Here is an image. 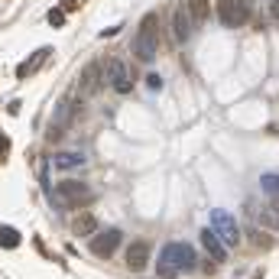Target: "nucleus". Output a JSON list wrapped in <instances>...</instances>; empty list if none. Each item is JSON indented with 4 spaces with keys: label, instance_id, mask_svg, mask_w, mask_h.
Wrapping results in <instances>:
<instances>
[{
    "label": "nucleus",
    "instance_id": "obj_1",
    "mask_svg": "<svg viewBox=\"0 0 279 279\" xmlns=\"http://www.w3.org/2000/svg\"><path fill=\"white\" fill-rule=\"evenodd\" d=\"M188 269H195V250L188 247V243H166L159 253V263H156V273L159 279H175L182 273H188Z\"/></svg>",
    "mask_w": 279,
    "mask_h": 279
},
{
    "label": "nucleus",
    "instance_id": "obj_2",
    "mask_svg": "<svg viewBox=\"0 0 279 279\" xmlns=\"http://www.w3.org/2000/svg\"><path fill=\"white\" fill-rule=\"evenodd\" d=\"M156 49H159L156 17H153V13H146V17L140 20V30H137V36H133V56H137L140 62H153V59H156Z\"/></svg>",
    "mask_w": 279,
    "mask_h": 279
},
{
    "label": "nucleus",
    "instance_id": "obj_3",
    "mask_svg": "<svg viewBox=\"0 0 279 279\" xmlns=\"http://www.w3.org/2000/svg\"><path fill=\"white\" fill-rule=\"evenodd\" d=\"M91 201H94V188L88 185V182H81V179L59 182V188H56V208H62V205H91Z\"/></svg>",
    "mask_w": 279,
    "mask_h": 279
},
{
    "label": "nucleus",
    "instance_id": "obj_4",
    "mask_svg": "<svg viewBox=\"0 0 279 279\" xmlns=\"http://www.w3.org/2000/svg\"><path fill=\"white\" fill-rule=\"evenodd\" d=\"M214 10H217V20H221V26H227V30H237V26H243V23L250 20V13H253V4H250V0H217Z\"/></svg>",
    "mask_w": 279,
    "mask_h": 279
},
{
    "label": "nucleus",
    "instance_id": "obj_5",
    "mask_svg": "<svg viewBox=\"0 0 279 279\" xmlns=\"http://www.w3.org/2000/svg\"><path fill=\"white\" fill-rule=\"evenodd\" d=\"M211 230H214L217 237H221L224 247H234L237 240H240V227H237L234 214H227V211H211Z\"/></svg>",
    "mask_w": 279,
    "mask_h": 279
},
{
    "label": "nucleus",
    "instance_id": "obj_6",
    "mask_svg": "<svg viewBox=\"0 0 279 279\" xmlns=\"http://www.w3.org/2000/svg\"><path fill=\"white\" fill-rule=\"evenodd\" d=\"M104 81H111V88L117 94H130V88H133V75H130V69H127L120 59H107L104 62Z\"/></svg>",
    "mask_w": 279,
    "mask_h": 279
},
{
    "label": "nucleus",
    "instance_id": "obj_7",
    "mask_svg": "<svg viewBox=\"0 0 279 279\" xmlns=\"http://www.w3.org/2000/svg\"><path fill=\"white\" fill-rule=\"evenodd\" d=\"M120 240H124V234H120V227H107V230H98V234L91 237V253L101 256V260H107V256L117 253Z\"/></svg>",
    "mask_w": 279,
    "mask_h": 279
},
{
    "label": "nucleus",
    "instance_id": "obj_8",
    "mask_svg": "<svg viewBox=\"0 0 279 279\" xmlns=\"http://www.w3.org/2000/svg\"><path fill=\"white\" fill-rule=\"evenodd\" d=\"M247 217L256 221V227H266V230H276L279 234V201H273V205H253V201H250Z\"/></svg>",
    "mask_w": 279,
    "mask_h": 279
},
{
    "label": "nucleus",
    "instance_id": "obj_9",
    "mask_svg": "<svg viewBox=\"0 0 279 279\" xmlns=\"http://www.w3.org/2000/svg\"><path fill=\"white\" fill-rule=\"evenodd\" d=\"M101 85H104V62H88L85 72H81V85H78L81 98H91Z\"/></svg>",
    "mask_w": 279,
    "mask_h": 279
},
{
    "label": "nucleus",
    "instance_id": "obj_10",
    "mask_svg": "<svg viewBox=\"0 0 279 279\" xmlns=\"http://www.w3.org/2000/svg\"><path fill=\"white\" fill-rule=\"evenodd\" d=\"M192 33H195V20L188 17L185 4H179V7L172 10V39H175V43H188V39H192Z\"/></svg>",
    "mask_w": 279,
    "mask_h": 279
},
{
    "label": "nucleus",
    "instance_id": "obj_11",
    "mask_svg": "<svg viewBox=\"0 0 279 279\" xmlns=\"http://www.w3.org/2000/svg\"><path fill=\"white\" fill-rule=\"evenodd\" d=\"M198 237H201V247H205V253H208L214 263H224V260H227V247L221 243V237H217L211 227H201Z\"/></svg>",
    "mask_w": 279,
    "mask_h": 279
},
{
    "label": "nucleus",
    "instance_id": "obj_12",
    "mask_svg": "<svg viewBox=\"0 0 279 279\" xmlns=\"http://www.w3.org/2000/svg\"><path fill=\"white\" fill-rule=\"evenodd\" d=\"M146 263H149V240H133L130 247H127V266H130L133 273H140Z\"/></svg>",
    "mask_w": 279,
    "mask_h": 279
},
{
    "label": "nucleus",
    "instance_id": "obj_13",
    "mask_svg": "<svg viewBox=\"0 0 279 279\" xmlns=\"http://www.w3.org/2000/svg\"><path fill=\"white\" fill-rule=\"evenodd\" d=\"M49 56H52V49H49V46H43V49H36V52H33L30 59H23V62L17 65V75H20V78H30V75L36 72L39 65H43L46 59H49Z\"/></svg>",
    "mask_w": 279,
    "mask_h": 279
},
{
    "label": "nucleus",
    "instance_id": "obj_14",
    "mask_svg": "<svg viewBox=\"0 0 279 279\" xmlns=\"http://www.w3.org/2000/svg\"><path fill=\"white\" fill-rule=\"evenodd\" d=\"M52 166H56V169H62V172H72V169L88 166V156H85V153H56Z\"/></svg>",
    "mask_w": 279,
    "mask_h": 279
},
{
    "label": "nucleus",
    "instance_id": "obj_15",
    "mask_svg": "<svg viewBox=\"0 0 279 279\" xmlns=\"http://www.w3.org/2000/svg\"><path fill=\"white\" fill-rule=\"evenodd\" d=\"M0 247H4V250L20 247V230L10 227V224H0Z\"/></svg>",
    "mask_w": 279,
    "mask_h": 279
},
{
    "label": "nucleus",
    "instance_id": "obj_16",
    "mask_svg": "<svg viewBox=\"0 0 279 279\" xmlns=\"http://www.w3.org/2000/svg\"><path fill=\"white\" fill-rule=\"evenodd\" d=\"M185 10H188V17L195 20V26H198L201 20L208 17V0H185Z\"/></svg>",
    "mask_w": 279,
    "mask_h": 279
},
{
    "label": "nucleus",
    "instance_id": "obj_17",
    "mask_svg": "<svg viewBox=\"0 0 279 279\" xmlns=\"http://www.w3.org/2000/svg\"><path fill=\"white\" fill-rule=\"evenodd\" d=\"M94 224H98V221H94L91 214H78V217H75V224H72V230H75L78 237H85V234H91Z\"/></svg>",
    "mask_w": 279,
    "mask_h": 279
},
{
    "label": "nucleus",
    "instance_id": "obj_18",
    "mask_svg": "<svg viewBox=\"0 0 279 279\" xmlns=\"http://www.w3.org/2000/svg\"><path fill=\"white\" fill-rule=\"evenodd\" d=\"M260 185H263V192H266V195H273V198L279 201V175L266 172V175H263V179H260Z\"/></svg>",
    "mask_w": 279,
    "mask_h": 279
},
{
    "label": "nucleus",
    "instance_id": "obj_19",
    "mask_svg": "<svg viewBox=\"0 0 279 279\" xmlns=\"http://www.w3.org/2000/svg\"><path fill=\"white\" fill-rule=\"evenodd\" d=\"M49 26H56V30H59V26H65V10H62V7H52V10H49Z\"/></svg>",
    "mask_w": 279,
    "mask_h": 279
},
{
    "label": "nucleus",
    "instance_id": "obj_20",
    "mask_svg": "<svg viewBox=\"0 0 279 279\" xmlns=\"http://www.w3.org/2000/svg\"><path fill=\"white\" fill-rule=\"evenodd\" d=\"M146 85L153 88V91H159V88H162V78H159V75H146Z\"/></svg>",
    "mask_w": 279,
    "mask_h": 279
},
{
    "label": "nucleus",
    "instance_id": "obj_21",
    "mask_svg": "<svg viewBox=\"0 0 279 279\" xmlns=\"http://www.w3.org/2000/svg\"><path fill=\"white\" fill-rule=\"evenodd\" d=\"M269 13H273V20H279V0H273V4H269Z\"/></svg>",
    "mask_w": 279,
    "mask_h": 279
},
{
    "label": "nucleus",
    "instance_id": "obj_22",
    "mask_svg": "<svg viewBox=\"0 0 279 279\" xmlns=\"http://www.w3.org/2000/svg\"><path fill=\"white\" fill-rule=\"evenodd\" d=\"M75 4H78V0H62V10H75Z\"/></svg>",
    "mask_w": 279,
    "mask_h": 279
},
{
    "label": "nucleus",
    "instance_id": "obj_23",
    "mask_svg": "<svg viewBox=\"0 0 279 279\" xmlns=\"http://www.w3.org/2000/svg\"><path fill=\"white\" fill-rule=\"evenodd\" d=\"M7 146H10V140H7V137H0V156L7 153Z\"/></svg>",
    "mask_w": 279,
    "mask_h": 279
}]
</instances>
